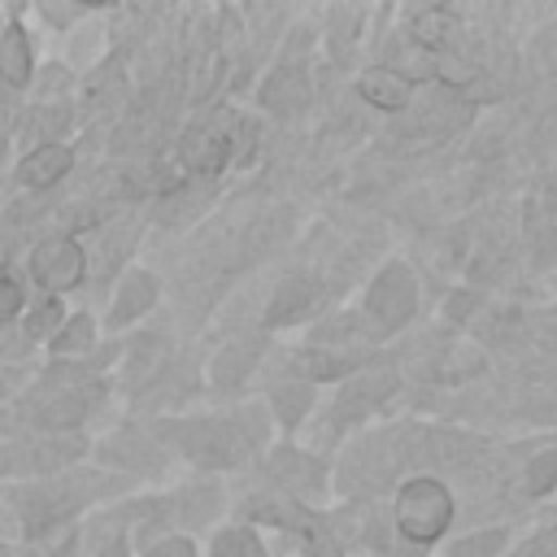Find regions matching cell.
Wrapping results in <instances>:
<instances>
[{
	"mask_svg": "<svg viewBox=\"0 0 557 557\" xmlns=\"http://www.w3.org/2000/svg\"><path fill=\"white\" fill-rule=\"evenodd\" d=\"M453 522V496L440 479H409L396 492V527L413 544H435Z\"/></svg>",
	"mask_w": 557,
	"mask_h": 557,
	"instance_id": "1",
	"label": "cell"
},
{
	"mask_svg": "<svg viewBox=\"0 0 557 557\" xmlns=\"http://www.w3.org/2000/svg\"><path fill=\"white\" fill-rule=\"evenodd\" d=\"M413 305H418V283H413V274H409L405 265H387V270L374 278L370 296H366V318H370V326H374L379 335H387V331H396V326H405V322L413 318Z\"/></svg>",
	"mask_w": 557,
	"mask_h": 557,
	"instance_id": "2",
	"label": "cell"
},
{
	"mask_svg": "<svg viewBox=\"0 0 557 557\" xmlns=\"http://www.w3.org/2000/svg\"><path fill=\"white\" fill-rule=\"evenodd\" d=\"M226 122H231V117L222 113V117L196 126V131L183 139V165H187L191 174H222V165H226V157H231Z\"/></svg>",
	"mask_w": 557,
	"mask_h": 557,
	"instance_id": "3",
	"label": "cell"
},
{
	"mask_svg": "<svg viewBox=\"0 0 557 557\" xmlns=\"http://www.w3.org/2000/svg\"><path fill=\"white\" fill-rule=\"evenodd\" d=\"M30 274L44 287H74L83 278V252L74 239H44L30 252Z\"/></svg>",
	"mask_w": 557,
	"mask_h": 557,
	"instance_id": "4",
	"label": "cell"
},
{
	"mask_svg": "<svg viewBox=\"0 0 557 557\" xmlns=\"http://www.w3.org/2000/svg\"><path fill=\"white\" fill-rule=\"evenodd\" d=\"M357 91H361V100H366V104L396 113V109H405V104H409L413 83H409L400 70H366V74H361V83H357Z\"/></svg>",
	"mask_w": 557,
	"mask_h": 557,
	"instance_id": "5",
	"label": "cell"
},
{
	"mask_svg": "<svg viewBox=\"0 0 557 557\" xmlns=\"http://www.w3.org/2000/svg\"><path fill=\"white\" fill-rule=\"evenodd\" d=\"M457 35H461V22H457V13H448V9H426V13L413 17V44H418L422 52L444 57V52L457 44Z\"/></svg>",
	"mask_w": 557,
	"mask_h": 557,
	"instance_id": "6",
	"label": "cell"
},
{
	"mask_svg": "<svg viewBox=\"0 0 557 557\" xmlns=\"http://www.w3.org/2000/svg\"><path fill=\"white\" fill-rule=\"evenodd\" d=\"M70 148L65 144H44V148H35L26 161H22V183L26 187H52L61 174H70Z\"/></svg>",
	"mask_w": 557,
	"mask_h": 557,
	"instance_id": "7",
	"label": "cell"
},
{
	"mask_svg": "<svg viewBox=\"0 0 557 557\" xmlns=\"http://www.w3.org/2000/svg\"><path fill=\"white\" fill-rule=\"evenodd\" d=\"M313 300H318V283H313V278H305V274H296V278H287V283L278 287V296L270 300L265 322H296L300 313H309V309H313Z\"/></svg>",
	"mask_w": 557,
	"mask_h": 557,
	"instance_id": "8",
	"label": "cell"
},
{
	"mask_svg": "<svg viewBox=\"0 0 557 557\" xmlns=\"http://www.w3.org/2000/svg\"><path fill=\"white\" fill-rule=\"evenodd\" d=\"M0 78L13 87H22L30 78V39L22 26H9L0 35Z\"/></svg>",
	"mask_w": 557,
	"mask_h": 557,
	"instance_id": "9",
	"label": "cell"
},
{
	"mask_svg": "<svg viewBox=\"0 0 557 557\" xmlns=\"http://www.w3.org/2000/svg\"><path fill=\"white\" fill-rule=\"evenodd\" d=\"M152 296H157L152 278H148V274H131V278H126V287H122V296L113 300V322H126V318H135L139 309H148V305H152Z\"/></svg>",
	"mask_w": 557,
	"mask_h": 557,
	"instance_id": "10",
	"label": "cell"
},
{
	"mask_svg": "<svg viewBox=\"0 0 557 557\" xmlns=\"http://www.w3.org/2000/svg\"><path fill=\"white\" fill-rule=\"evenodd\" d=\"M265 104L270 109H296V104H305V78L296 70H278L265 83Z\"/></svg>",
	"mask_w": 557,
	"mask_h": 557,
	"instance_id": "11",
	"label": "cell"
},
{
	"mask_svg": "<svg viewBox=\"0 0 557 557\" xmlns=\"http://www.w3.org/2000/svg\"><path fill=\"white\" fill-rule=\"evenodd\" d=\"M557 487V448H544L540 457H531L527 466V492L531 496H548Z\"/></svg>",
	"mask_w": 557,
	"mask_h": 557,
	"instance_id": "12",
	"label": "cell"
},
{
	"mask_svg": "<svg viewBox=\"0 0 557 557\" xmlns=\"http://www.w3.org/2000/svg\"><path fill=\"white\" fill-rule=\"evenodd\" d=\"M213 557H261V544L252 540V531H222L213 544Z\"/></svg>",
	"mask_w": 557,
	"mask_h": 557,
	"instance_id": "13",
	"label": "cell"
},
{
	"mask_svg": "<svg viewBox=\"0 0 557 557\" xmlns=\"http://www.w3.org/2000/svg\"><path fill=\"white\" fill-rule=\"evenodd\" d=\"M500 548H505V531H483V535L457 540L453 544V557H496Z\"/></svg>",
	"mask_w": 557,
	"mask_h": 557,
	"instance_id": "14",
	"label": "cell"
},
{
	"mask_svg": "<svg viewBox=\"0 0 557 557\" xmlns=\"http://www.w3.org/2000/svg\"><path fill=\"white\" fill-rule=\"evenodd\" d=\"M392 392V379L383 374V379H361L357 387H348L344 392V409H361V405H370L374 396H387Z\"/></svg>",
	"mask_w": 557,
	"mask_h": 557,
	"instance_id": "15",
	"label": "cell"
},
{
	"mask_svg": "<svg viewBox=\"0 0 557 557\" xmlns=\"http://www.w3.org/2000/svg\"><path fill=\"white\" fill-rule=\"evenodd\" d=\"M91 331H96V326H91V318H74V322L57 335V348H61V352H78V348H87V344H91Z\"/></svg>",
	"mask_w": 557,
	"mask_h": 557,
	"instance_id": "16",
	"label": "cell"
},
{
	"mask_svg": "<svg viewBox=\"0 0 557 557\" xmlns=\"http://www.w3.org/2000/svg\"><path fill=\"white\" fill-rule=\"evenodd\" d=\"M57 322H61V305H57V300H48V305H39V309L30 313L26 331H30V335H48Z\"/></svg>",
	"mask_w": 557,
	"mask_h": 557,
	"instance_id": "17",
	"label": "cell"
},
{
	"mask_svg": "<svg viewBox=\"0 0 557 557\" xmlns=\"http://www.w3.org/2000/svg\"><path fill=\"white\" fill-rule=\"evenodd\" d=\"M17 309H22V287L4 274V278H0V322H4V318H13Z\"/></svg>",
	"mask_w": 557,
	"mask_h": 557,
	"instance_id": "18",
	"label": "cell"
},
{
	"mask_svg": "<svg viewBox=\"0 0 557 557\" xmlns=\"http://www.w3.org/2000/svg\"><path fill=\"white\" fill-rule=\"evenodd\" d=\"M148 557H196V548L187 540H161L157 548H148Z\"/></svg>",
	"mask_w": 557,
	"mask_h": 557,
	"instance_id": "19",
	"label": "cell"
}]
</instances>
